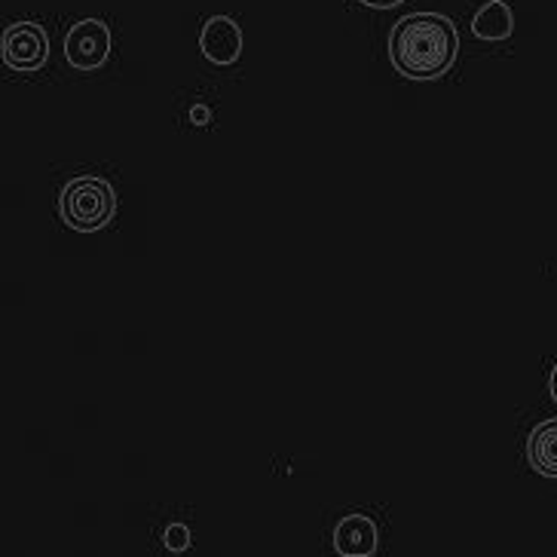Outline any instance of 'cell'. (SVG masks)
Segmentation results:
<instances>
[{
    "mask_svg": "<svg viewBox=\"0 0 557 557\" xmlns=\"http://www.w3.org/2000/svg\"><path fill=\"white\" fill-rule=\"evenodd\" d=\"M50 59V37L34 22H18L3 34V62L13 71H40Z\"/></svg>",
    "mask_w": 557,
    "mask_h": 557,
    "instance_id": "4",
    "label": "cell"
},
{
    "mask_svg": "<svg viewBox=\"0 0 557 557\" xmlns=\"http://www.w3.org/2000/svg\"><path fill=\"white\" fill-rule=\"evenodd\" d=\"M190 120H194L197 126H202V123H209V120H212V111H209L206 104H197V108L190 111Z\"/></svg>",
    "mask_w": 557,
    "mask_h": 557,
    "instance_id": "10",
    "label": "cell"
},
{
    "mask_svg": "<svg viewBox=\"0 0 557 557\" xmlns=\"http://www.w3.org/2000/svg\"><path fill=\"white\" fill-rule=\"evenodd\" d=\"M472 32L481 40H506L515 32V16L508 10V3L503 0H491L478 10V16L472 18Z\"/></svg>",
    "mask_w": 557,
    "mask_h": 557,
    "instance_id": "8",
    "label": "cell"
},
{
    "mask_svg": "<svg viewBox=\"0 0 557 557\" xmlns=\"http://www.w3.org/2000/svg\"><path fill=\"white\" fill-rule=\"evenodd\" d=\"M459 52L454 22L438 13L405 16L389 34V59L395 71L408 81H438Z\"/></svg>",
    "mask_w": 557,
    "mask_h": 557,
    "instance_id": "1",
    "label": "cell"
},
{
    "mask_svg": "<svg viewBox=\"0 0 557 557\" xmlns=\"http://www.w3.org/2000/svg\"><path fill=\"white\" fill-rule=\"evenodd\" d=\"M364 7H374V10H389V7H398L401 0H359Z\"/></svg>",
    "mask_w": 557,
    "mask_h": 557,
    "instance_id": "11",
    "label": "cell"
},
{
    "mask_svg": "<svg viewBox=\"0 0 557 557\" xmlns=\"http://www.w3.org/2000/svg\"><path fill=\"white\" fill-rule=\"evenodd\" d=\"M552 398H555V405H557V364H555V371H552Z\"/></svg>",
    "mask_w": 557,
    "mask_h": 557,
    "instance_id": "12",
    "label": "cell"
},
{
    "mask_svg": "<svg viewBox=\"0 0 557 557\" xmlns=\"http://www.w3.org/2000/svg\"><path fill=\"white\" fill-rule=\"evenodd\" d=\"M111 55V32L99 18H83L65 37V59L77 71H96Z\"/></svg>",
    "mask_w": 557,
    "mask_h": 557,
    "instance_id": "3",
    "label": "cell"
},
{
    "mask_svg": "<svg viewBox=\"0 0 557 557\" xmlns=\"http://www.w3.org/2000/svg\"><path fill=\"white\" fill-rule=\"evenodd\" d=\"M59 209L71 230L92 233V230L108 227L116 212L114 187L96 175H77L65 184L59 197Z\"/></svg>",
    "mask_w": 557,
    "mask_h": 557,
    "instance_id": "2",
    "label": "cell"
},
{
    "mask_svg": "<svg viewBox=\"0 0 557 557\" xmlns=\"http://www.w3.org/2000/svg\"><path fill=\"white\" fill-rule=\"evenodd\" d=\"M163 542L169 552H184L190 545V530H187V524H169L163 533Z\"/></svg>",
    "mask_w": 557,
    "mask_h": 557,
    "instance_id": "9",
    "label": "cell"
},
{
    "mask_svg": "<svg viewBox=\"0 0 557 557\" xmlns=\"http://www.w3.org/2000/svg\"><path fill=\"white\" fill-rule=\"evenodd\" d=\"M377 524L364 515H346L334 527V548L344 557H371L377 552Z\"/></svg>",
    "mask_w": 557,
    "mask_h": 557,
    "instance_id": "6",
    "label": "cell"
},
{
    "mask_svg": "<svg viewBox=\"0 0 557 557\" xmlns=\"http://www.w3.org/2000/svg\"><path fill=\"white\" fill-rule=\"evenodd\" d=\"M199 50L214 65H233L243 52V32L227 16H214L202 25L199 34Z\"/></svg>",
    "mask_w": 557,
    "mask_h": 557,
    "instance_id": "5",
    "label": "cell"
},
{
    "mask_svg": "<svg viewBox=\"0 0 557 557\" xmlns=\"http://www.w3.org/2000/svg\"><path fill=\"white\" fill-rule=\"evenodd\" d=\"M527 459L545 478H557V420H545L527 438Z\"/></svg>",
    "mask_w": 557,
    "mask_h": 557,
    "instance_id": "7",
    "label": "cell"
}]
</instances>
